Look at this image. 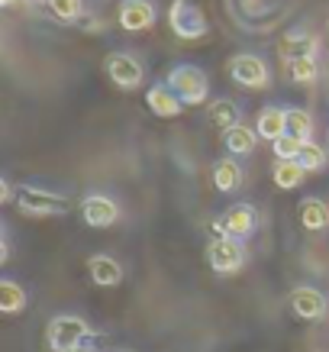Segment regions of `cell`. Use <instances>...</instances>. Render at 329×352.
I'll list each match as a JSON object with an SVG mask.
<instances>
[{
  "instance_id": "obj_29",
  "label": "cell",
  "mask_w": 329,
  "mask_h": 352,
  "mask_svg": "<svg viewBox=\"0 0 329 352\" xmlns=\"http://www.w3.org/2000/svg\"><path fill=\"white\" fill-rule=\"evenodd\" d=\"M0 7H13V0H0Z\"/></svg>"
},
{
  "instance_id": "obj_1",
  "label": "cell",
  "mask_w": 329,
  "mask_h": 352,
  "mask_svg": "<svg viewBox=\"0 0 329 352\" xmlns=\"http://www.w3.org/2000/svg\"><path fill=\"white\" fill-rule=\"evenodd\" d=\"M94 340V330L87 327V320L75 317V314H58L49 320V330H45V342L52 352H78L81 346Z\"/></svg>"
},
{
  "instance_id": "obj_6",
  "label": "cell",
  "mask_w": 329,
  "mask_h": 352,
  "mask_svg": "<svg viewBox=\"0 0 329 352\" xmlns=\"http://www.w3.org/2000/svg\"><path fill=\"white\" fill-rule=\"evenodd\" d=\"M229 78H233L239 87H249V91H265L271 85V68H268L258 55L252 52H242V55H233L229 58Z\"/></svg>"
},
{
  "instance_id": "obj_23",
  "label": "cell",
  "mask_w": 329,
  "mask_h": 352,
  "mask_svg": "<svg viewBox=\"0 0 329 352\" xmlns=\"http://www.w3.org/2000/svg\"><path fill=\"white\" fill-rule=\"evenodd\" d=\"M287 133H291V136H297V139H304V142L313 139V120H310L307 110L287 107Z\"/></svg>"
},
{
  "instance_id": "obj_2",
  "label": "cell",
  "mask_w": 329,
  "mask_h": 352,
  "mask_svg": "<svg viewBox=\"0 0 329 352\" xmlns=\"http://www.w3.org/2000/svg\"><path fill=\"white\" fill-rule=\"evenodd\" d=\"M165 85L184 100V107H201L210 97V78L197 65H174L165 78Z\"/></svg>"
},
{
  "instance_id": "obj_10",
  "label": "cell",
  "mask_w": 329,
  "mask_h": 352,
  "mask_svg": "<svg viewBox=\"0 0 329 352\" xmlns=\"http://www.w3.org/2000/svg\"><path fill=\"white\" fill-rule=\"evenodd\" d=\"M291 310L297 314L300 320H310V323H317L326 317V310H329V300L323 291L317 288H310V285H300V288L291 291Z\"/></svg>"
},
{
  "instance_id": "obj_30",
  "label": "cell",
  "mask_w": 329,
  "mask_h": 352,
  "mask_svg": "<svg viewBox=\"0 0 329 352\" xmlns=\"http://www.w3.org/2000/svg\"><path fill=\"white\" fill-rule=\"evenodd\" d=\"M123 352H129V349H123Z\"/></svg>"
},
{
  "instance_id": "obj_16",
  "label": "cell",
  "mask_w": 329,
  "mask_h": 352,
  "mask_svg": "<svg viewBox=\"0 0 329 352\" xmlns=\"http://www.w3.org/2000/svg\"><path fill=\"white\" fill-rule=\"evenodd\" d=\"M255 133H258V139H268V142H277L281 136H287V110L265 107L262 113H258Z\"/></svg>"
},
{
  "instance_id": "obj_15",
  "label": "cell",
  "mask_w": 329,
  "mask_h": 352,
  "mask_svg": "<svg viewBox=\"0 0 329 352\" xmlns=\"http://www.w3.org/2000/svg\"><path fill=\"white\" fill-rule=\"evenodd\" d=\"M242 165L236 162V155H226V159L213 162V188L220 194H236L242 188Z\"/></svg>"
},
{
  "instance_id": "obj_25",
  "label": "cell",
  "mask_w": 329,
  "mask_h": 352,
  "mask_svg": "<svg viewBox=\"0 0 329 352\" xmlns=\"http://www.w3.org/2000/svg\"><path fill=\"white\" fill-rule=\"evenodd\" d=\"M49 10H52L55 20L78 23L81 20V13H84V7H81V0H49Z\"/></svg>"
},
{
  "instance_id": "obj_18",
  "label": "cell",
  "mask_w": 329,
  "mask_h": 352,
  "mask_svg": "<svg viewBox=\"0 0 329 352\" xmlns=\"http://www.w3.org/2000/svg\"><path fill=\"white\" fill-rule=\"evenodd\" d=\"M300 223H304L307 233H319V230H326L329 226V204L317 201V197L300 201Z\"/></svg>"
},
{
  "instance_id": "obj_11",
  "label": "cell",
  "mask_w": 329,
  "mask_h": 352,
  "mask_svg": "<svg viewBox=\"0 0 329 352\" xmlns=\"http://www.w3.org/2000/svg\"><path fill=\"white\" fill-rule=\"evenodd\" d=\"M120 26L126 32H146L155 26L152 0H123L120 3Z\"/></svg>"
},
{
  "instance_id": "obj_14",
  "label": "cell",
  "mask_w": 329,
  "mask_h": 352,
  "mask_svg": "<svg viewBox=\"0 0 329 352\" xmlns=\"http://www.w3.org/2000/svg\"><path fill=\"white\" fill-rule=\"evenodd\" d=\"M146 104H149V110L155 113V117H161V120L178 117L181 110H184V100H181V97L174 94L168 85L149 87V91H146Z\"/></svg>"
},
{
  "instance_id": "obj_3",
  "label": "cell",
  "mask_w": 329,
  "mask_h": 352,
  "mask_svg": "<svg viewBox=\"0 0 329 352\" xmlns=\"http://www.w3.org/2000/svg\"><path fill=\"white\" fill-rule=\"evenodd\" d=\"M13 204L20 207L23 217H65L68 210H71V201H68V197L52 194V191H43V188H32V184L16 188Z\"/></svg>"
},
{
  "instance_id": "obj_8",
  "label": "cell",
  "mask_w": 329,
  "mask_h": 352,
  "mask_svg": "<svg viewBox=\"0 0 329 352\" xmlns=\"http://www.w3.org/2000/svg\"><path fill=\"white\" fill-rule=\"evenodd\" d=\"M106 78L120 87V91H136L142 85V78H146V68L139 62L136 55L129 52H113L106 58Z\"/></svg>"
},
{
  "instance_id": "obj_19",
  "label": "cell",
  "mask_w": 329,
  "mask_h": 352,
  "mask_svg": "<svg viewBox=\"0 0 329 352\" xmlns=\"http://www.w3.org/2000/svg\"><path fill=\"white\" fill-rule=\"evenodd\" d=\"M255 142H258V133L252 126H245V123L223 133V146L229 149V155H249L255 149Z\"/></svg>"
},
{
  "instance_id": "obj_21",
  "label": "cell",
  "mask_w": 329,
  "mask_h": 352,
  "mask_svg": "<svg viewBox=\"0 0 329 352\" xmlns=\"http://www.w3.org/2000/svg\"><path fill=\"white\" fill-rule=\"evenodd\" d=\"M23 307H26V291L13 278H3L0 281V310L3 314H20Z\"/></svg>"
},
{
  "instance_id": "obj_12",
  "label": "cell",
  "mask_w": 329,
  "mask_h": 352,
  "mask_svg": "<svg viewBox=\"0 0 329 352\" xmlns=\"http://www.w3.org/2000/svg\"><path fill=\"white\" fill-rule=\"evenodd\" d=\"M317 52H319L317 36H313V32H304V30L287 32L284 39H281V45H277L281 62H294V58H307V55H313V58H317Z\"/></svg>"
},
{
  "instance_id": "obj_28",
  "label": "cell",
  "mask_w": 329,
  "mask_h": 352,
  "mask_svg": "<svg viewBox=\"0 0 329 352\" xmlns=\"http://www.w3.org/2000/svg\"><path fill=\"white\" fill-rule=\"evenodd\" d=\"M78 352H94V346H91V342H87V346H81V349Z\"/></svg>"
},
{
  "instance_id": "obj_20",
  "label": "cell",
  "mask_w": 329,
  "mask_h": 352,
  "mask_svg": "<svg viewBox=\"0 0 329 352\" xmlns=\"http://www.w3.org/2000/svg\"><path fill=\"white\" fill-rule=\"evenodd\" d=\"M271 178H275V184L281 188V191H294V188H300V182L307 178V168H304L300 162L277 159L275 162V171H271Z\"/></svg>"
},
{
  "instance_id": "obj_7",
  "label": "cell",
  "mask_w": 329,
  "mask_h": 352,
  "mask_svg": "<svg viewBox=\"0 0 329 352\" xmlns=\"http://www.w3.org/2000/svg\"><path fill=\"white\" fill-rule=\"evenodd\" d=\"M255 226H258V214H255L252 204H233L229 210L213 220V233L216 236H233V239H249L255 233Z\"/></svg>"
},
{
  "instance_id": "obj_27",
  "label": "cell",
  "mask_w": 329,
  "mask_h": 352,
  "mask_svg": "<svg viewBox=\"0 0 329 352\" xmlns=\"http://www.w3.org/2000/svg\"><path fill=\"white\" fill-rule=\"evenodd\" d=\"M13 197H16L13 184L7 182V178H0V204H13Z\"/></svg>"
},
{
  "instance_id": "obj_22",
  "label": "cell",
  "mask_w": 329,
  "mask_h": 352,
  "mask_svg": "<svg viewBox=\"0 0 329 352\" xmlns=\"http://www.w3.org/2000/svg\"><path fill=\"white\" fill-rule=\"evenodd\" d=\"M317 75H319V68H317V58H313V55L287 62V78H291L294 85H313Z\"/></svg>"
},
{
  "instance_id": "obj_5",
  "label": "cell",
  "mask_w": 329,
  "mask_h": 352,
  "mask_svg": "<svg viewBox=\"0 0 329 352\" xmlns=\"http://www.w3.org/2000/svg\"><path fill=\"white\" fill-rule=\"evenodd\" d=\"M207 265L216 275H236L245 265V243L233 236H213L207 243Z\"/></svg>"
},
{
  "instance_id": "obj_17",
  "label": "cell",
  "mask_w": 329,
  "mask_h": 352,
  "mask_svg": "<svg viewBox=\"0 0 329 352\" xmlns=\"http://www.w3.org/2000/svg\"><path fill=\"white\" fill-rule=\"evenodd\" d=\"M207 120H210L216 129H233L239 126V120H242V110H239V104H233L229 97H220V100H213L210 107H207Z\"/></svg>"
},
{
  "instance_id": "obj_13",
  "label": "cell",
  "mask_w": 329,
  "mask_h": 352,
  "mask_svg": "<svg viewBox=\"0 0 329 352\" xmlns=\"http://www.w3.org/2000/svg\"><path fill=\"white\" fill-rule=\"evenodd\" d=\"M87 275L97 288H117L123 281V265L113 256H91L87 258Z\"/></svg>"
},
{
  "instance_id": "obj_26",
  "label": "cell",
  "mask_w": 329,
  "mask_h": 352,
  "mask_svg": "<svg viewBox=\"0 0 329 352\" xmlns=\"http://www.w3.org/2000/svg\"><path fill=\"white\" fill-rule=\"evenodd\" d=\"M271 149H275V159H284V162H297L300 159V149H304V139L297 136H281L277 142H271Z\"/></svg>"
},
{
  "instance_id": "obj_9",
  "label": "cell",
  "mask_w": 329,
  "mask_h": 352,
  "mask_svg": "<svg viewBox=\"0 0 329 352\" xmlns=\"http://www.w3.org/2000/svg\"><path fill=\"white\" fill-rule=\"evenodd\" d=\"M81 220L94 230H106L120 220V204L106 194H87L81 201Z\"/></svg>"
},
{
  "instance_id": "obj_24",
  "label": "cell",
  "mask_w": 329,
  "mask_h": 352,
  "mask_svg": "<svg viewBox=\"0 0 329 352\" xmlns=\"http://www.w3.org/2000/svg\"><path fill=\"white\" fill-rule=\"evenodd\" d=\"M300 165H304V168L307 171H323L329 165V152L323 149V146H317V142H313V139H310V142H304V149H300Z\"/></svg>"
},
{
  "instance_id": "obj_4",
  "label": "cell",
  "mask_w": 329,
  "mask_h": 352,
  "mask_svg": "<svg viewBox=\"0 0 329 352\" xmlns=\"http://www.w3.org/2000/svg\"><path fill=\"white\" fill-rule=\"evenodd\" d=\"M168 26L178 39H184V43H197V39H203V36L210 32L207 16L201 13V7H194L191 0H174V3H171Z\"/></svg>"
}]
</instances>
